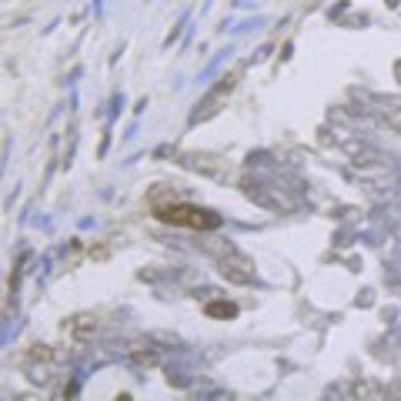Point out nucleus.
Instances as JSON below:
<instances>
[{
  "label": "nucleus",
  "instance_id": "nucleus-1",
  "mask_svg": "<svg viewBox=\"0 0 401 401\" xmlns=\"http://www.w3.org/2000/svg\"><path fill=\"white\" fill-rule=\"evenodd\" d=\"M157 217L164 224H177V228H191V231H214L221 228V217L207 207L198 204H168V207H157Z\"/></svg>",
  "mask_w": 401,
  "mask_h": 401
},
{
  "label": "nucleus",
  "instance_id": "nucleus-2",
  "mask_svg": "<svg viewBox=\"0 0 401 401\" xmlns=\"http://www.w3.org/2000/svg\"><path fill=\"white\" fill-rule=\"evenodd\" d=\"M217 271H221L224 278L238 281V284H251V281H254V264L247 261L241 251H234V247H228V254L217 258Z\"/></svg>",
  "mask_w": 401,
  "mask_h": 401
},
{
  "label": "nucleus",
  "instance_id": "nucleus-3",
  "mask_svg": "<svg viewBox=\"0 0 401 401\" xmlns=\"http://www.w3.org/2000/svg\"><path fill=\"white\" fill-rule=\"evenodd\" d=\"M231 87H234V74H231V78L221 80L214 91L207 94V101H204V104H198V114H194V121H204V117H211V114L217 110V104L224 101V94H231Z\"/></svg>",
  "mask_w": 401,
  "mask_h": 401
},
{
  "label": "nucleus",
  "instance_id": "nucleus-4",
  "mask_svg": "<svg viewBox=\"0 0 401 401\" xmlns=\"http://www.w3.org/2000/svg\"><path fill=\"white\" fill-rule=\"evenodd\" d=\"M204 311H207V318H221V321H228V318L238 314V305H231V301H207Z\"/></svg>",
  "mask_w": 401,
  "mask_h": 401
}]
</instances>
